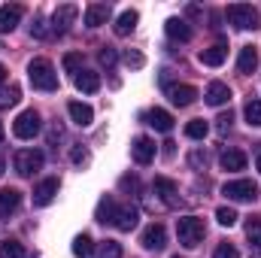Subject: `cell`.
Here are the masks:
<instances>
[{
    "mask_svg": "<svg viewBox=\"0 0 261 258\" xmlns=\"http://www.w3.org/2000/svg\"><path fill=\"white\" fill-rule=\"evenodd\" d=\"M28 79L40 91H55L58 88V73H55V67H52L49 58H34L28 64Z\"/></svg>",
    "mask_w": 261,
    "mask_h": 258,
    "instance_id": "6da1fadb",
    "label": "cell"
},
{
    "mask_svg": "<svg viewBox=\"0 0 261 258\" xmlns=\"http://www.w3.org/2000/svg\"><path fill=\"white\" fill-rule=\"evenodd\" d=\"M176 237H179V243H182L186 249L200 246V243H203V237H206V225H203V219H197V216L176 219Z\"/></svg>",
    "mask_w": 261,
    "mask_h": 258,
    "instance_id": "7a4b0ae2",
    "label": "cell"
},
{
    "mask_svg": "<svg viewBox=\"0 0 261 258\" xmlns=\"http://www.w3.org/2000/svg\"><path fill=\"white\" fill-rule=\"evenodd\" d=\"M225 18L237 28V31H249V28H258V9L249 6V3H231L225 9Z\"/></svg>",
    "mask_w": 261,
    "mask_h": 258,
    "instance_id": "3957f363",
    "label": "cell"
},
{
    "mask_svg": "<svg viewBox=\"0 0 261 258\" xmlns=\"http://www.w3.org/2000/svg\"><path fill=\"white\" fill-rule=\"evenodd\" d=\"M43 161H46V158H43L40 149H18L15 158H12L18 176H34L37 170H43Z\"/></svg>",
    "mask_w": 261,
    "mask_h": 258,
    "instance_id": "277c9868",
    "label": "cell"
},
{
    "mask_svg": "<svg viewBox=\"0 0 261 258\" xmlns=\"http://www.w3.org/2000/svg\"><path fill=\"white\" fill-rule=\"evenodd\" d=\"M12 134L18 140H34L40 134V113L37 110H24L15 122H12Z\"/></svg>",
    "mask_w": 261,
    "mask_h": 258,
    "instance_id": "5b68a950",
    "label": "cell"
},
{
    "mask_svg": "<svg viewBox=\"0 0 261 258\" xmlns=\"http://www.w3.org/2000/svg\"><path fill=\"white\" fill-rule=\"evenodd\" d=\"M222 194L228 200H255L258 197V186L252 179H231L222 186Z\"/></svg>",
    "mask_w": 261,
    "mask_h": 258,
    "instance_id": "8992f818",
    "label": "cell"
},
{
    "mask_svg": "<svg viewBox=\"0 0 261 258\" xmlns=\"http://www.w3.org/2000/svg\"><path fill=\"white\" fill-rule=\"evenodd\" d=\"M140 243H143V249H164L167 246V228L161 225V222H152V225H146V231H143V237H140Z\"/></svg>",
    "mask_w": 261,
    "mask_h": 258,
    "instance_id": "52a82bcc",
    "label": "cell"
},
{
    "mask_svg": "<svg viewBox=\"0 0 261 258\" xmlns=\"http://www.w3.org/2000/svg\"><path fill=\"white\" fill-rule=\"evenodd\" d=\"M130 155H134V161L137 164H152V158H155V140L152 137H137L134 143H130Z\"/></svg>",
    "mask_w": 261,
    "mask_h": 258,
    "instance_id": "ba28073f",
    "label": "cell"
},
{
    "mask_svg": "<svg viewBox=\"0 0 261 258\" xmlns=\"http://www.w3.org/2000/svg\"><path fill=\"white\" fill-rule=\"evenodd\" d=\"M76 6L73 3H64V6H58L55 9V15H52V31L55 34H67L70 31V24H73V18H76Z\"/></svg>",
    "mask_w": 261,
    "mask_h": 258,
    "instance_id": "9c48e42d",
    "label": "cell"
},
{
    "mask_svg": "<svg viewBox=\"0 0 261 258\" xmlns=\"http://www.w3.org/2000/svg\"><path fill=\"white\" fill-rule=\"evenodd\" d=\"M110 15H113V6H110V3H91V6H85V24H88V28L107 24Z\"/></svg>",
    "mask_w": 261,
    "mask_h": 258,
    "instance_id": "30bf717a",
    "label": "cell"
},
{
    "mask_svg": "<svg viewBox=\"0 0 261 258\" xmlns=\"http://www.w3.org/2000/svg\"><path fill=\"white\" fill-rule=\"evenodd\" d=\"M140 119H143L146 125H152L155 131H164V134L173 131V116H170L167 110H158V107H155V110H146Z\"/></svg>",
    "mask_w": 261,
    "mask_h": 258,
    "instance_id": "8fae6325",
    "label": "cell"
},
{
    "mask_svg": "<svg viewBox=\"0 0 261 258\" xmlns=\"http://www.w3.org/2000/svg\"><path fill=\"white\" fill-rule=\"evenodd\" d=\"M21 15H24V9H21L18 3H6V6H0V34L15 31V24L21 21Z\"/></svg>",
    "mask_w": 261,
    "mask_h": 258,
    "instance_id": "7c38bea8",
    "label": "cell"
},
{
    "mask_svg": "<svg viewBox=\"0 0 261 258\" xmlns=\"http://www.w3.org/2000/svg\"><path fill=\"white\" fill-rule=\"evenodd\" d=\"M55 194H58V179H55V176L43 179V183L34 189V207H49V203L55 200Z\"/></svg>",
    "mask_w": 261,
    "mask_h": 258,
    "instance_id": "4fadbf2b",
    "label": "cell"
},
{
    "mask_svg": "<svg viewBox=\"0 0 261 258\" xmlns=\"http://www.w3.org/2000/svg\"><path fill=\"white\" fill-rule=\"evenodd\" d=\"M167 97L173 100V107H192L197 100V88L195 85H170Z\"/></svg>",
    "mask_w": 261,
    "mask_h": 258,
    "instance_id": "5bb4252c",
    "label": "cell"
},
{
    "mask_svg": "<svg viewBox=\"0 0 261 258\" xmlns=\"http://www.w3.org/2000/svg\"><path fill=\"white\" fill-rule=\"evenodd\" d=\"M67 113H70V119H73L79 128H88V125L94 122V110H91L88 104H82V100H70V104H67Z\"/></svg>",
    "mask_w": 261,
    "mask_h": 258,
    "instance_id": "9a60e30c",
    "label": "cell"
},
{
    "mask_svg": "<svg viewBox=\"0 0 261 258\" xmlns=\"http://www.w3.org/2000/svg\"><path fill=\"white\" fill-rule=\"evenodd\" d=\"M152 189H155V194H158L167 207H173V203H176V194H179V189H176V183H173V179H167V176H155Z\"/></svg>",
    "mask_w": 261,
    "mask_h": 258,
    "instance_id": "2e32d148",
    "label": "cell"
},
{
    "mask_svg": "<svg viewBox=\"0 0 261 258\" xmlns=\"http://www.w3.org/2000/svg\"><path fill=\"white\" fill-rule=\"evenodd\" d=\"M137 222H140V213H137L134 207H116L113 225H116L119 231H134V228H137Z\"/></svg>",
    "mask_w": 261,
    "mask_h": 258,
    "instance_id": "e0dca14e",
    "label": "cell"
},
{
    "mask_svg": "<svg viewBox=\"0 0 261 258\" xmlns=\"http://www.w3.org/2000/svg\"><path fill=\"white\" fill-rule=\"evenodd\" d=\"M164 31H167L170 40H179V43H189V40H192V24H189L186 18H167Z\"/></svg>",
    "mask_w": 261,
    "mask_h": 258,
    "instance_id": "ac0fdd59",
    "label": "cell"
},
{
    "mask_svg": "<svg viewBox=\"0 0 261 258\" xmlns=\"http://www.w3.org/2000/svg\"><path fill=\"white\" fill-rule=\"evenodd\" d=\"M21 207V192L15 189H0V219H9Z\"/></svg>",
    "mask_w": 261,
    "mask_h": 258,
    "instance_id": "d6986e66",
    "label": "cell"
},
{
    "mask_svg": "<svg viewBox=\"0 0 261 258\" xmlns=\"http://www.w3.org/2000/svg\"><path fill=\"white\" fill-rule=\"evenodd\" d=\"M73 82H76V88H79V91H85V94L100 91V76H97L94 70H79V73L73 76Z\"/></svg>",
    "mask_w": 261,
    "mask_h": 258,
    "instance_id": "ffe728a7",
    "label": "cell"
},
{
    "mask_svg": "<svg viewBox=\"0 0 261 258\" xmlns=\"http://www.w3.org/2000/svg\"><path fill=\"white\" fill-rule=\"evenodd\" d=\"M255 67H258V49L255 46H243L240 58H237V70L243 76H249V73H255Z\"/></svg>",
    "mask_w": 261,
    "mask_h": 258,
    "instance_id": "44dd1931",
    "label": "cell"
},
{
    "mask_svg": "<svg viewBox=\"0 0 261 258\" xmlns=\"http://www.w3.org/2000/svg\"><path fill=\"white\" fill-rule=\"evenodd\" d=\"M225 58H228V46L225 43H216V46H210V49L200 52V64H206V67L225 64Z\"/></svg>",
    "mask_w": 261,
    "mask_h": 258,
    "instance_id": "7402d4cb",
    "label": "cell"
},
{
    "mask_svg": "<svg viewBox=\"0 0 261 258\" xmlns=\"http://www.w3.org/2000/svg\"><path fill=\"white\" fill-rule=\"evenodd\" d=\"M231 100V88L225 85V82H210V88H206V104L210 107H222V104H228Z\"/></svg>",
    "mask_w": 261,
    "mask_h": 258,
    "instance_id": "603a6c76",
    "label": "cell"
},
{
    "mask_svg": "<svg viewBox=\"0 0 261 258\" xmlns=\"http://www.w3.org/2000/svg\"><path fill=\"white\" fill-rule=\"evenodd\" d=\"M219 164H222L225 170H246V155H243L240 149H228V152H222Z\"/></svg>",
    "mask_w": 261,
    "mask_h": 258,
    "instance_id": "cb8c5ba5",
    "label": "cell"
},
{
    "mask_svg": "<svg viewBox=\"0 0 261 258\" xmlns=\"http://www.w3.org/2000/svg\"><path fill=\"white\" fill-rule=\"evenodd\" d=\"M137 21H140V15H137L134 9H125V12L116 18V24H113V28H116V34H119V37H128L130 31L137 28Z\"/></svg>",
    "mask_w": 261,
    "mask_h": 258,
    "instance_id": "d4e9b609",
    "label": "cell"
},
{
    "mask_svg": "<svg viewBox=\"0 0 261 258\" xmlns=\"http://www.w3.org/2000/svg\"><path fill=\"white\" fill-rule=\"evenodd\" d=\"M73 255L76 258H91L94 255V243H91L88 234H79V237L73 240Z\"/></svg>",
    "mask_w": 261,
    "mask_h": 258,
    "instance_id": "484cf974",
    "label": "cell"
},
{
    "mask_svg": "<svg viewBox=\"0 0 261 258\" xmlns=\"http://www.w3.org/2000/svg\"><path fill=\"white\" fill-rule=\"evenodd\" d=\"M94 216H97V222H103V225L110 222V225H113V216H116V200H113V197H100V203H97V213H94Z\"/></svg>",
    "mask_w": 261,
    "mask_h": 258,
    "instance_id": "4316f807",
    "label": "cell"
},
{
    "mask_svg": "<svg viewBox=\"0 0 261 258\" xmlns=\"http://www.w3.org/2000/svg\"><path fill=\"white\" fill-rule=\"evenodd\" d=\"M0 258H28L18 240H0Z\"/></svg>",
    "mask_w": 261,
    "mask_h": 258,
    "instance_id": "83f0119b",
    "label": "cell"
},
{
    "mask_svg": "<svg viewBox=\"0 0 261 258\" xmlns=\"http://www.w3.org/2000/svg\"><path fill=\"white\" fill-rule=\"evenodd\" d=\"M243 116H246V122H249L252 128H261V100H246Z\"/></svg>",
    "mask_w": 261,
    "mask_h": 258,
    "instance_id": "f1b7e54d",
    "label": "cell"
},
{
    "mask_svg": "<svg viewBox=\"0 0 261 258\" xmlns=\"http://www.w3.org/2000/svg\"><path fill=\"white\" fill-rule=\"evenodd\" d=\"M206 131H210V125H206L203 119H192V122L186 125V137H189V140H203Z\"/></svg>",
    "mask_w": 261,
    "mask_h": 258,
    "instance_id": "f546056e",
    "label": "cell"
},
{
    "mask_svg": "<svg viewBox=\"0 0 261 258\" xmlns=\"http://www.w3.org/2000/svg\"><path fill=\"white\" fill-rule=\"evenodd\" d=\"M216 222H219L222 228H231V225L237 222V210H234V207H219V210H216Z\"/></svg>",
    "mask_w": 261,
    "mask_h": 258,
    "instance_id": "4dcf8cb0",
    "label": "cell"
},
{
    "mask_svg": "<svg viewBox=\"0 0 261 258\" xmlns=\"http://www.w3.org/2000/svg\"><path fill=\"white\" fill-rule=\"evenodd\" d=\"M97 258H122V243H116V240H103L100 249H97Z\"/></svg>",
    "mask_w": 261,
    "mask_h": 258,
    "instance_id": "1f68e13d",
    "label": "cell"
},
{
    "mask_svg": "<svg viewBox=\"0 0 261 258\" xmlns=\"http://www.w3.org/2000/svg\"><path fill=\"white\" fill-rule=\"evenodd\" d=\"M246 237H249V243H252V246H258V249H261V219L252 216V219L246 222Z\"/></svg>",
    "mask_w": 261,
    "mask_h": 258,
    "instance_id": "d6a6232c",
    "label": "cell"
},
{
    "mask_svg": "<svg viewBox=\"0 0 261 258\" xmlns=\"http://www.w3.org/2000/svg\"><path fill=\"white\" fill-rule=\"evenodd\" d=\"M18 97H21L18 85H9V88L0 91V107H12V104H18Z\"/></svg>",
    "mask_w": 261,
    "mask_h": 258,
    "instance_id": "836d02e7",
    "label": "cell"
},
{
    "mask_svg": "<svg viewBox=\"0 0 261 258\" xmlns=\"http://www.w3.org/2000/svg\"><path fill=\"white\" fill-rule=\"evenodd\" d=\"M97 61H100L103 67H113L116 61H119V52H116L113 46H103V49L97 52Z\"/></svg>",
    "mask_w": 261,
    "mask_h": 258,
    "instance_id": "e575fe53",
    "label": "cell"
},
{
    "mask_svg": "<svg viewBox=\"0 0 261 258\" xmlns=\"http://www.w3.org/2000/svg\"><path fill=\"white\" fill-rule=\"evenodd\" d=\"M64 70L76 76V73L82 70V55H76V52H67V55H64Z\"/></svg>",
    "mask_w": 261,
    "mask_h": 258,
    "instance_id": "d590c367",
    "label": "cell"
},
{
    "mask_svg": "<svg viewBox=\"0 0 261 258\" xmlns=\"http://www.w3.org/2000/svg\"><path fill=\"white\" fill-rule=\"evenodd\" d=\"M88 158H91V155H88V149H82V146H73V152H70V161H73L76 167H85V164H88Z\"/></svg>",
    "mask_w": 261,
    "mask_h": 258,
    "instance_id": "8d00e7d4",
    "label": "cell"
},
{
    "mask_svg": "<svg viewBox=\"0 0 261 258\" xmlns=\"http://www.w3.org/2000/svg\"><path fill=\"white\" fill-rule=\"evenodd\" d=\"M125 64L134 67V70H140V67L146 64V58H143V55H140L137 49H128V52H125Z\"/></svg>",
    "mask_w": 261,
    "mask_h": 258,
    "instance_id": "74e56055",
    "label": "cell"
},
{
    "mask_svg": "<svg viewBox=\"0 0 261 258\" xmlns=\"http://www.w3.org/2000/svg\"><path fill=\"white\" fill-rule=\"evenodd\" d=\"M31 34H34V37H40V40H46V37L52 34V28H49L43 18H37V21H34V28H31Z\"/></svg>",
    "mask_w": 261,
    "mask_h": 258,
    "instance_id": "f35d334b",
    "label": "cell"
},
{
    "mask_svg": "<svg viewBox=\"0 0 261 258\" xmlns=\"http://www.w3.org/2000/svg\"><path fill=\"white\" fill-rule=\"evenodd\" d=\"M213 258H240V252H237V249H234L231 243H222V246H219V249L213 252Z\"/></svg>",
    "mask_w": 261,
    "mask_h": 258,
    "instance_id": "ab89813d",
    "label": "cell"
},
{
    "mask_svg": "<svg viewBox=\"0 0 261 258\" xmlns=\"http://www.w3.org/2000/svg\"><path fill=\"white\" fill-rule=\"evenodd\" d=\"M189 161H192V167H206V155H203L200 149H195V152L189 155Z\"/></svg>",
    "mask_w": 261,
    "mask_h": 258,
    "instance_id": "60d3db41",
    "label": "cell"
},
{
    "mask_svg": "<svg viewBox=\"0 0 261 258\" xmlns=\"http://www.w3.org/2000/svg\"><path fill=\"white\" fill-rule=\"evenodd\" d=\"M216 122H219V131H222V134H225V131L231 128V122H234V116H231V110H228V113H222V116H219V119H216Z\"/></svg>",
    "mask_w": 261,
    "mask_h": 258,
    "instance_id": "b9f144b4",
    "label": "cell"
},
{
    "mask_svg": "<svg viewBox=\"0 0 261 258\" xmlns=\"http://www.w3.org/2000/svg\"><path fill=\"white\" fill-rule=\"evenodd\" d=\"M61 137H64V128H61V125H58V122H55V125H52V128H49V143H52V146H55V143H58V140H61Z\"/></svg>",
    "mask_w": 261,
    "mask_h": 258,
    "instance_id": "7bdbcfd3",
    "label": "cell"
},
{
    "mask_svg": "<svg viewBox=\"0 0 261 258\" xmlns=\"http://www.w3.org/2000/svg\"><path fill=\"white\" fill-rule=\"evenodd\" d=\"M122 189H130V192H140V183H137V176H122Z\"/></svg>",
    "mask_w": 261,
    "mask_h": 258,
    "instance_id": "ee69618b",
    "label": "cell"
},
{
    "mask_svg": "<svg viewBox=\"0 0 261 258\" xmlns=\"http://www.w3.org/2000/svg\"><path fill=\"white\" fill-rule=\"evenodd\" d=\"M3 82H6V67L0 64V85H3Z\"/></svg>",
    "mask_w": 261,
    "mask_h": 258,
    "instance_id": "f6af8a7d",
    "label": "cell"
},
{
    "mask_svg": "<svg viewBox=\"0 0 261 258\" xmlns=\"http://www.w3.org/2000/svg\"><path fill=\"white\" fill-rule=\"evenodd\" d=\"M0 173H3V158H0Z\"/></svg>",
    "mask_w": 261,
    "mask_h": 258,
    "instance_id": "bcb514c9",
    "label": "cell"
},
{
    "mask_svg": "<svg viewBox=\"0 0 261 258\" xmlns=\"http://www.w3.org/2000/svg\"><path fill=\"white\" fill-rule=\"evenodd\" d=\"M0 140H3V125H0Z\"/></svg>",
    "mask_w": 261,
    "mask_h": 258,
    "instance_id": "7dc6e473",
    "label": "cell"
},
{
    "mask_svg": "<svg viewBox=\"0 0 261 258\" xmlns=\"http://www.w3.org/2000/svg\"><path fill=\"white\" fill-rule=\"evenodd\" d=\"M258 170H261V155H258Z\"/></svg>",
    "mask_w": 261,
    "mask_h": 258,
    "instance_id": "c3c4849f",
    "label": "cell"
},
{
    "mask_svg": "<svg viewBox=\"0 0 261 258\" xmlns=\"http://www.w3.org/2000/svg\"><path fill=\"white\" fill-rule=\"evenodd\" d=\"M173 258H182V255H173Z\"/></svg>",
    "mask_w": 261,
    "mask_h": 258,
    "instance_id": "681fc988",
    "label": "cell"
}]
</instances>
